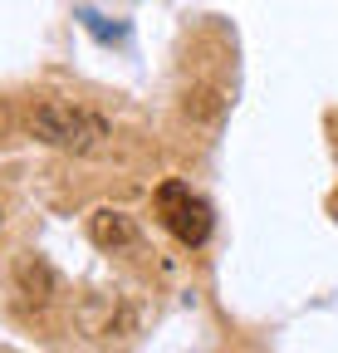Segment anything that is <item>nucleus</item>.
<instances>
[{
  "label": "nucleus",
  "mask_w": 338,
  "mask_h": 353,
  "mask_svg": "<svg viewBox=\"0 0 338 353\" xmlns=\"http://www.w3.org/2000/svg\"><path fill=\"white\" fill-rule=\"evenodd\" d=\"M30 132L39 143H50V148H64V152H98L103 138H108V123L94 108H78V103H64V99H45L30 113Z\"/></svg>",
  "instance_id": "1"
},
{
  "label": "nucleus",
  "mask_w": 338,
  "mask_h": 353,
  "mask_svg": "<svg viewBox=\"0 0 338 353\" xmlns=\"http://www.w3.org/2000/svg\"><path fill=\"white\" fill-rule=\"evenodd\" d=\"M157 216H162V226L172 231L182 245H201L211 236V206L187 182H177V176L157 187Z\"/></svg>",
  "instance_id": "2"
},
{
  "label": "nucleus",
  "mask_w": 338,
  "mask_h": 353,
  "mask_svg": "<svg viewBox=\"0 0 338 353\" xmlns=\"http://www.w3.org/2000/svg\"><path fill=\"white\" fill-rule=\"evenodd\" d=\"M89 236H94L98 250H123V245L138 241V226H133L123 211H108V206H103V211L89 216Z\"/></svg>",
  "instance_id": "3"
},
{
  "label": "nucleus",
  "mask_w": 338,
  "mask_h": 353,
  "mask_svg": "<svg viewBox=\"0 0 338 353\" xmlns=\"http://www.w3.org/2000/svg\"><path fill=\"white\" fill-rule=\"evenodd\" d=\"M328 216H333V221H338V192H333V196H328Z\"/></svg>",
  "instance_id": "4"
},
{
  "label": "nucleus",
  "mask_w": 338,
  "mask_h": 353,
  "mask_svg": "<svg viewBox=\"0 0 338 353\" xmlns=\"http://www.w3.org/2000/svg\"><path fill=\"white\" fill-rule=\"evenodd\" d=\"M6 123H10V113H6V108H0V132H6Z\"/></svg>",
  "instance_id": "5"
}]
</instances>
